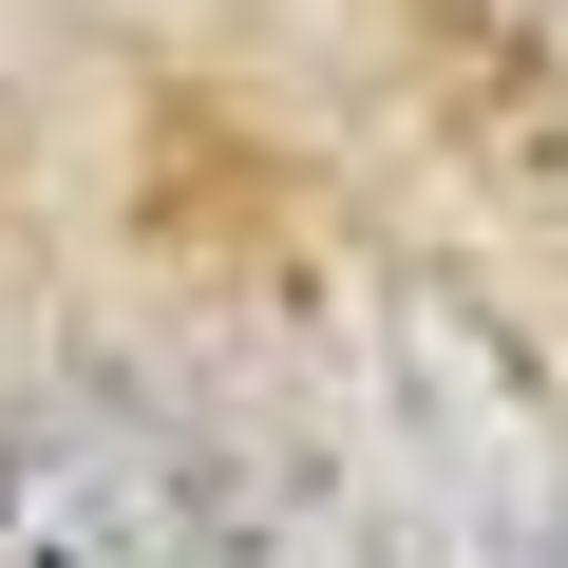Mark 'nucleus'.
I'll return each instance as SVG.
<instances>
[{
	"label": "nucleus",
	"instance_id": "nucleus-1",
	"mask_svg": "<svg viewBox=\"0 0 568 568\" xmlns=\"http://www.w3.org/2000/svg\"><path fill=\"white\" fill-rule=\"evenodd\" d=\"M0 568H209V474L152 398L58 379L0 417Z\"/></svg>",
	"mask_w": 568,
	"mask_h": 568
},
{
	"label": "nucleus",
	"instance_id": "nucleus-2",
	"mask_svg": "<svg viewBox=\"0 0 568 568\" xmlns=\"http://www.w3.org/2000/svg\"><path fill=\"white\" fill-rule=\"evenodd\" d=\"M209 568H398V511H379L361 474H265V493L209 530Z\"/></svg>",
	"mask_w": 568,
	"mask_h": 568
},
{
	"label": "nucleus",
	"instance_id": "nucleus-3",
	"mask_svg": "<svg viewBox=\"0 0 568 568\" xmlns=\"http://www.w3.org/2000/svg\"><path fill=\"white\" fill-rule=\"evenodd\" d=\"M549 568H568V511H549Z\"/></svg>",
	"mask_w": 568,
	"mask_h": 568
}]
</instances>
